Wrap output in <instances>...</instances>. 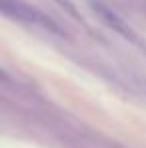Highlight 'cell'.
<instances>
[{"mask_svg": "<svg viewBox=\"0 0 146 148\" xmlns=\"http://www.w3.org/2000/svg\"><path fill=\"white\" fill-rule=\"evenodd\" d=\"M0 12L8 14V16L14 18V20L40 26V28L48 30L52 34L64 36V30L56 24L50 16H46L44 12H40L38 8H34V6H30V4H26V2H20V0H0Z\"/></svg>", "mask_w": 146, "mask_h": 148, "instance_id": "cell-1", "label": "cell"}, {"mask_svg": "<svg viewBox=\"0 0 146 148\" xmlns=\"http://www.w3.org/2000/svg\"><path fill=\"white\" fill-rule=\"evenodd\" d=\"M92 10L96 12V16L104 22V24L108 26L110 30H114L116 34H120L124 36L126 40H132V42H136V34H134V30L130 28V26L124 22V18H122L120 14H116L110 6H106L104 2H98V0H92Z\"/></svg>", "mask_w": 146, "mask_h": 148, "instance_id": "cell-2", "label": "cell"}, {"mask_svg": "<svg viewBox=\"0 0 146 148\" xmlns=\"http://www.w3.org/2000/svg\"><path fill=\"white\" fill-rule=\"evenodd\" d=\"M56 2H58V4H60V6H62V8L66 10V12H70L74 18H76V20H80V12L76 10V6H74L70 0H56Z\"/></svg>", "mask_w": 146, "mask_h": 148, "instance_id": "cell-3", "label": "cell"}, {"mask_svg": "<svg viewBox=\"0 0 146 148\" xmlns=\"http://www.w3.org/2000/svg\"><path fill=\"white\" fill-rule=\"evenodd\" d=\"M10 82H12V80H10V76H8L6 70L0 66V84H10Z\"/></svg>", "mask_w": 146, "mask_h": 148, "instance_id": "cell-4", "label": "cell"}]
</instances>
